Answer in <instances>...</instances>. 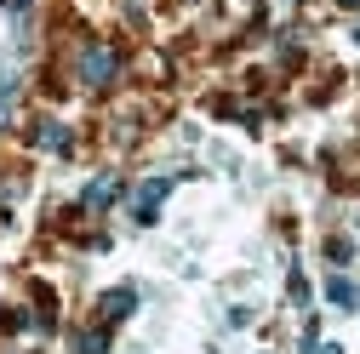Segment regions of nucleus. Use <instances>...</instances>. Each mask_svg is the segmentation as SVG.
<instances>
[{
	"label": "nucleus",
	"instance_id": "nucleus-6",
	"mask_svg": "<svg viewBox=\"0 0 360 354\" xmlns=\"http://www.w3.org/2000/svg\"><path fill=\"white\" fill-rule=\"evenodd\" d=\"M115 195H120L115 177H98V183H86V195H80V200H86V206H109Z\"/></svg>",
	"mask_w": 360,
	"mask_h": 354
},
{
	"label": "nucleus",
	"instance_id": "nucleus-3",
	"mask_svg": "<svg viewBox=\"0 0 360 354\" xmlns=\"http://www.w3.org/2000/svg\"><path fill=\"white\" fill-rule=\"evenodd\" d=\"M131 308H138V291L120 286V291H109V297H103V320L115 326V320H126V315H131Z\"/></svg>",
	"mask_w": 360,
	"mask_h": 354
},
{
	"label": "nucleus",
	"instance_id": "nucleus-7",
	"mask_svg": "<svg viewBox=\"0 0 360 354\" xmlns=\"http://www.w3.org/2000/svg\"><path fill=\"white\" fill-rule=\"evenodd\" d=\"M75 348H80V354H109V337H103V332H80Z\"/></svg>",
	"mask_w": 360,
	"mask_h": 354
},
{
	"label": "nucleus",
	"instance_id": "nucleus-5",
	"mask_svg": "<svg viewBox=\"0 0 360 354\" xmlns=\"http://www.w3.org/2000/svg\"><path fill=\"white\" fill-rule=\"evenodd\" d=\"M34 143H40V149H58V155H69V131H63L58 120H40V126H34Z\"/></svg>",
	"mask_w": 360,
	"mask_h": 354
},
{
	"label": "nucleus",
	"instance_id": "nucleus-8",
	"mask_svg": "<svg viewBox=\"0 0 360 354\" xmlns=\"http://www.w3.org/2000/svg\"><path fill=\"white\" fill-rule=\"evenodd\" d=\"M326 257H332V263H349V257H354V246H349V240H338V235H332V240H326Z\"/></svg>",
	"mask_w": 360,
	"mask_h": 354
},
{
	"label": "nucleus",
	"instance_id": "nucleus-9",
	"mask_svg": "<svg viewBox=\"0 0 360 354\" xmlns=\"http://www.w3.org/2000/svg\"><path fill=\"white\" fill-rule=\"evenodd\" d=\"M314 354H343V348H338V343H321V348H314Z\"/></svg>",
	"mask_w": 360,
	"mask_h": 354
},
{
	"label": "nucleus",
	"instance_id": "nucleus-2",
	"mask_svg": "<svg viewBox=\"0 0 360 354\" xmlns=\"http://www.w3.org/2000/svg\"><path fill=\"white\" fill-rule=\"evenodd\" d=\"M166 189H172V177H149V183H143V195H138V223H155V206H160Z\"/></svg>",
	"mask_w": 360,
	"mask_h": 354
},
{
	"label": "nucleus",
	"instance_id": "nucleus-1",
	"mask_svg": "<svg viewBox=\"0 0 360 354\" xmlns=\"http://www.w3.org/2000/svg\"><path fill=\"white\" fill-rule=\"evenodd\" d=\"M115 69H120V58H115V52L103 46V40L80 52V86H92V92H103V86L115 80Z\"/></svg>",
	"mask_w": 360,
	"mask_h": 354
},
{
	"label": "nucleus",
	"instance_id": "nucleus-4",
	"mask_svg": "<svg viewBox=\"0 0 360 354\" xmlns=\"http://www.w3.org/2000/svg\"><path fill=\"white\" fill-rule=\"evenodd\" d=\"M326 303H332V308H360V286L343 280V275H332V280H326Z\"/></svg>",
	"mask_w": 360,
	"mask_h": 354
}]
</instances>
